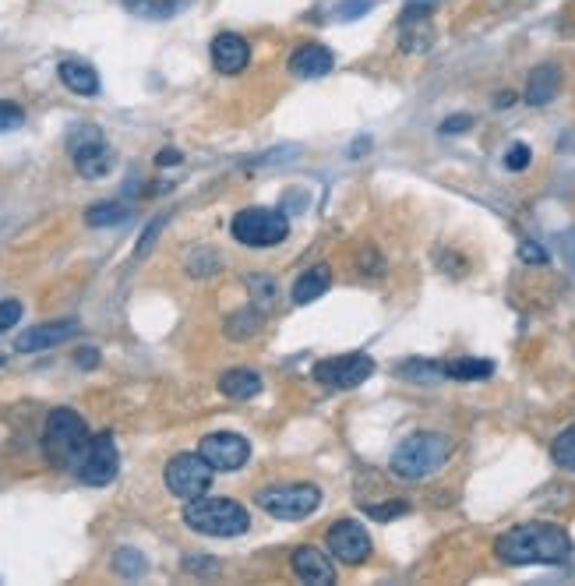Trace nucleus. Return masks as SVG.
Listing matches in <instances>:
<instances>
[{"label":"nucleus","instance_id":"f257e3e1","mask_svg":"<svg viewBox=\"0 0 575 586\" xmlns=\"http://www.w3.org/2000/svg\"><path fill=\"white\" fill-rule=\"evenodd\" d=\"M505 565H561L572 558V537L554 523H519L494 541Z\"/></svg>","mask_w":575,"mask_h":586},{"label":"nucleus","instance_id":"f03ea898","mask_svg":"<svg viewBox=\"0 0 575 586\" xmlns=\"http://www.w3.org/2000/svg\"><path fill=\"white\" fill-rule=\"evenodd\" d=\"M449 456L452 438L438 435V431H417L406 442H399V449L389 459V470L399 481H427L449 463Z\"/></svg>","mask_w":575,"mask_h":586},{"label":"nucleus","instance_id":"7ed1b4c3","mask_svg":"<svg viewBox=\"0 0 575 586\" xmlns=\"http://www.w3.org/2000/svg\"><path fill=\"white\" fill-rule=\"evenodd\" d=\"M92 435L89 424L82 421V414L68 410V406H57L50 417H46L43 428V452L57 470H75L82 452L89 449Z\"/></svg>","mask_w":575,"mask_h":586},{"label":"nucleus","instance_id":"20e7f679","mask_svg":"<svg viewBox=\"0 0 575 586\" xmlns=\"http://www.w3.org/2000/svg\"><path fill=\"white\" fill-rule=\"evenodd\" d=\"M184 523L195 530V534L205 537H240L247 534V526H251V516L240 502L233 498H191L184 505Z\"/></svg>","mask_w":575,"mask_h":586},{"label":"nucleus","instance_id":"39448f33","mask_svg":"<svg viewBox=\"0 0 575 586\" xmlns=\"http://www.w3.org/2000/svg\"><path fill=\"white\" fill-rule=\"evenodd\" d=\"M258 509L269 512L276 519H307L322 505V488H314L307 481H286V484H269L254 495Z\"/></svg>","mask_w":575,"mask_h":586},{"label":"nucleus","instance_id":"423d86ee","mask_svg":"<svg viewBox=\"0 0 575 586\" xmlns=\"http://www.w3.org/2000/svg\"><path fill=\"white\" fill-rule=\"evenodd\" d=\"M230 233L244 248H276L290 237V219L279 209H240L230 223Z\"/></svg>","mask_w":575,"mask_h":586},{"label":"nucleus","instance_id":"0eeeda50","mask_svg":"<svg viewBox=\"0 0 575 586\" xmlns=\"http://www.w3.org/2000/svg\"><path fill=\"white\" fill-rule=\"evenodd\" d=\"M163 477H166V488H170V495L191 502V498L209 495L216 470H212L209 459H205L202 452H180V456H173L170 463H166Z\"/></svg>","mask_w":575,"mask_h":586},{"label":"nucleus","instance_id":"6e6552de","mask_svg":"<svg viewBox=\"0 0 575 586\" xmlns=\"http://www.w3.org/2000/svg\"><path fill=\"white\" fill-rule=\"evenodd\" d=\"M68 149H71V159H75V170L82 173L85 181H99V177H106V173L113 170V163H117V159H113V149L106 145L103 131L89 128V124L71 135Z\"/></svg>","mask_w":575,"mask_h":586},{"label":"nucleus","instance_id":"1a4fd4ad","mask_svg":"<svg viewBox=\"0 0 575 586\" xmlns=\"http://www.w3.org/2000/svg\"><path fill=\"white\" fill-rule=\"evenodd\" d=\"M117 470H120V456H117V445H113L110 431L92 438L89 449L82 452V459H78V466H75L78 481L89 484V488H106V484H113Z\"/></svg>","mask_w":575,"mask_h":586},{"label":"nucleus","instance_id":"9d476101","mask_svg":"<svg viewBox=\"0 0 575 586\" xmlns=\"http://www.w3.org/2000/svg\"><path fill=\"white\" fill-rule=\"evenodd\" d=\"M374 375V361L367 354H343V357H329V361L314 364V382L325 385L332 392L343 389H357L360 382Z\"/></svg>","mask_w":575,"mask_h":586},{"label":"nucleus","instance_id":"9b49d317","mask_svg":"<svg viewBox=\"0 0 575 586\" xmlns=\"http://www.w3.org/2000/svg\"><path fill=\"white\" fill-rule=\"evenodd\" d=\"M198 452L209 459L216 474H233V470H240L251 459V442L244 435H233V431H212V435L202 438Z\"/></svg>","mask_w":575,"mask_h":586},{"label":"nucleus","instance_id":"f8f14e48","mask_svg":"<svg viewBox=\"0 0 575 586\" xmlns=\"http://www.w3.org/2000/svg\"><path fill=\"white\" fill-rule=\"evenodd\" d=\"M371 534L357 519H339V523L329 526V551L332 558H339L343 565H360L371 558Z\"/></svg>","mask_w":575,"mask_h":586},{"label":"nucleus","instance_id":"ddd939ff","mask_svg":"<svg viewBox=\"0 0 575 586\" xmlns=\"http://www.w3.org/2000/svg\"><path fill=\"white\" fill-rule=\"evenodd\" d=\"M251 64V46H247L244 36L237 32H219L212 39V68L219 75H240V71Z\"/></svg>","mask_w":575,"mask_h":586},{"label":"nucleus","instance_id":"4468645a","mask_svg":"<svg viewBox=\"0 0 575 586\" xmlns=\"http://www.w3.org/2000/svg\"><path fill=\"white\" fill-rule=\"evenodd\" d=\"M290 569L300 583H311V586H329L336 583V569H332L329 555H322L318 548L311 544H300L297 551L290 555Z\"/></svg>","mask_w":575,"mask_h":586},{"label":"nucleus","instance_id":"2eb2a0df","mask_svg":"<svg viewBox=\"0 0 575 586\" xmlns=\"http://www.w3.org/2000/svg\"><path fill=\"white\" fill-rule=\"evenodd\" d=\"M332 68H336V57H332V50L322 43H304L290 53V75L307 78V82L325 78Z\"/></svg>","mask_w":575,"mask_h":586},{"label":"nucleus","instance_id":"dca6fc26","mask_svg":"<svg viewBox=\"0 0 575 586\" xmlns=\"http://www.w3.org/2000/svg\"><path fill=\"white\" fill-rule=\"evenodd\" d=\"M78 332L75 322H46L36 325V329H25L22 336L15 339V350L18 354H36V350H50V346L68 343L71 336Z\"/></svg>","mask_w":575,"mask_h":586},{"label":"nucleus","instance_id":"f3484780","mask_svg":"<svg viewBox=\"0 0 575 586\" xmlns=\"http://www.w3.org/2000/svg\"><path fill=\"white\" fill-rule=\"evenodd\" d=\"M265 382L258 371L251 368H230L219 375V392H223L226 399H254V396H262Z\"/></svg>","mask_w":575,"mask_h":586},{"label":"nucleus","instance_id":"a211bd4d","mask_svg":"<svg viewBox=\"0 0 575 586\" xmlns=\"http://www.w3.org/2000/svg\"><path fill=\"white\" fill-rule=\"evenodd\" d=\"M561 89V68L558 64H540L533 68L530 82H526V103L530 106H547Z\"/></svg>","mask_w":575,"mask_h":586},{"label":"nucleus","instance_id":"6ab92c4d","mask_svg":"<svg viewBox=\"0 0 575 586\" xmlns=\"http://www.w3.org/2000/svg\"><path fill=\"white\" fill-rule=\"evenodd\" d=\"M57 75H60V82L75 92V96H96V92H99L96 68H92V64H85V61H60Z\"/></svg>","mask_w":575,"mask_h":586},{"label":"nucleus","instance_id":"aec40b11","mask_svg":"<svg viewBox=\"0 0 575 586\" xmlns=\"http://www.w3.org/2000/svg\"><path fill=\"white\" fill-rule=\"evenodd\" d=\"M329 283H332V269L329 265H314V269H307V272H300V279L293 283V304H311V301H318L325 290H329Z\"/></svg>","mask_w":575,"mask_h":586},{"label":"nucleus","instance_id":"412c9836","mask_svg":"<svg viewBox=\"0 0 575 586\" xmlns=\"http://www.w3.org/2000/svg\"><path fill=\"white\" fill-rule=\"evenodd\" d=\"M184 8H191V0H124V11L145 18V22H166Z\"/></svg>","mask_w":575,"mask_h":586},{"label":"nucleus","instance_id":"4be33fe9","mask_svg":"<svg viewBox=\"0 0 575 586\" xmlns=\"http://www.w3.org/2000/svg\"><path fill=\"white\" fill-rule=\"evenodd\" d=\"M445 378H456V382H473V378H487L494 371L491 361H473V357H459V361L441 364Z\"/></svg>","mask_w":575,"mask_h":586},{"label":"nucleus","instance_id":"5701e85b","mask_svg":"<svg viewBox=\"0 0 575 586\" xmlns=\"http://www.w3.org/2000/svg\"><path fill=\"white\" fill-rule=\"evenodd\" d=\"M127 205H120V202H99V205H92L89 212H85V223L89 226H120V223H127Z\"/></svg>","mask_w":575,"mask_h":586},{"label":"nucleus","instance_id":"b1692460","mask_svg":"<svg viewBox=\"0 0 575 586\" xmlns=\"http://www.w3.org/2000/svg\"><path fill=\"white\" fill-rule=\"evenodd\" d=\"M551 459L561 466V470L575 474V424H572V428H565V431H561V435L551 442Z\"/></svg>","mask_w":575,"mask_h":586},{"label":"nucleus","instance_id":"393cba45","mask_svg":"<svg viewBox=\"0 0 575 586\" xmlns=\"http://www.w3.org/2000/svg\"><path fill=\"white\" fill-rule=\"evenodd\" d=\"M113 569H117L120 576H127V579H138V576H145L149 562L142 558V551H135V548H120L117 555H113Z\"/></svg>","mask_w":575,"mask_h":586},{"label":"nucleus","instance_id":"a878e982","mask_svg":"<svg viewBox=\"0 0 575 586\" xmlns=\"http://www.w3.org/2000/svg\"><path fill=\"white\" fill-rule=\"evenodd\" d=\"M25 124V110L18 103H8V99H0V135L4 131H15Z\"/></svg>","mask_w":575,"mask_h":586},{"label":"nucleus","instance_id":"bb28decb","mask_svg":"<svg viewBox=\"0 0 575 586\" xmlns=\"http://www.w3.org/2000/svg\"><path fill=\"white\" fill-rule=\"evenodd\" d=\"M530 159H533V152H530V145H523V142H516L512 145V149L505 152V166L508 170H526V166H530Z\"/></svg>","mask_w":575,"mask_h":586},{"label":"nucleus","instance_id":"cd10ccee","mask_svg":"<svg viewBox=\"0 0 575 586\" xmlns=\"http://www.w3.org/2000/svg\"><path fill=\"white\" fill-rule=\"evenodd\" d=\"M18 318H22V301H0V336L15 329Z\"/></svg>","mask_w":575,"mask_h":586},{"label":"nucleus","instance_id":"c85d7f7f","mask_svg":"<svg viewBox=\"0 0 575 586\" xmlns=\"http://www.w3.org/2000/svg\"><path fill=\"white\" fill-rule=\"evenodd\" d=\"M473 128V117L470 113H456V117H445L441 121V135H463V131H470Z\"/></svg>","mask_w":575,"mask_h":586},{"label":"nucleus","instance_id":"c756f323","mask_svg":"<svg viewBox=\"0 0 575 586\" xmlns=\"http://www.w3.org/2000/svg\"><path fill=\"white\" fill-rule=\"evenodd\" d=\"M410 509L406 502H392V505H367V516L371 519H396V516H403V512Z\"/></svg>","mask_w":575,"mask_h":586},{"label":"nucleus","instance_id":"7c9ffc66","mask_svg":"<svg viewBox=\"0 0 575 586\" xmlns=\"http://www.w3.org/2000/svg\"><path fill=\"white\" fill-rule=\"evenodd\" d=\"M519 258H523V262H530V265H544L547 262V251L540 248V244H533V241H523V244H519Z\"/></svg>","mask_w":575,"mask_h":586},{"label":"nucleus","instance_id":"2f4dec72","mask_svg":"<svg viewBox=\"0 0 575 586\" xmlns=\"http://www.w3.org/2000/svg\"><path fill=\"white\" fill-rule=\"evenodd\" d=\"M367 8H371V0H343V4H339V18H357V15H364Z\"/></svg>","mask_w":575,"mask_h":586},{"label":"nucleus","instance_id":"473e14b6","mask_svg":"<svg viewBox=\"0 0 575 586\" xmlns=\"http://www.w3.org/2000/svg\"><path fill=\"white\" fill-rule=\"evenodd\" d=\"M75 361H78V368H96V364H99V354L92 350V346H82V350L75 354Z\"/></svg>","mask_w":575,"mask_h":586},{"label":"nucleus","instance_id":"72a5a7b5","mask_svg":"<svg viewBox=\"0 0 575 586\" xmlns=\"http://www.w3.org/2000/svg\"><path fill=\"white\" fill-rule=\"evenodd\" d=\"M180 159H184V156H180L177 149H163V152L156 156V163H159V166H177Z\"/></svg>","mask_w":575,"mask_h":586},{"label":"nucleus","instance_id":"f704fd0d","mask_svg":"<svg viewBox=\"0 0 575 586\" xmlns=\"http://www.w3.org/2000/svg\"><path fill=\"white\" fill-rule=\"evenodd\" d=\"M512 103H516V96H512V92H501L498 103H494V106H501V110H505V106H512Z\"/></svg>","mask_w":575,"mask_h":586},{"label":"nucleus","instance_id":"c9c22d12","mask_svg":"<svg viewBox=\"0 0 575 586\" xmlns=\"http://www.w3.org/2000/svg\"><path fill=\"white\" fill-rule=\"evenodd\" d=\"M4 361H8V357H4V354H0V368H4Z\"/></svg>","mask_w":575,"mask_h":586}]
</instances>
